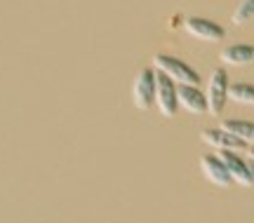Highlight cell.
<instances>
[{
	"label": "cell",
	"instance_id": "1",
	"mask_svg": "<svg viewBox=\"0 0 254 223\" xmlns=\"http://www.w3.org/2000/svg\"><path fill=\"white\" fill-rule=\"evenodd\" d=\"M153 71L165 73L167 78H172L177 85H193L198 87L200 85V75L198 71L189 66L186 61L177 59V56H167V54H155L153 56Z\"/></svg>",
	"mask_w": 254,
	"mask_h": 223
},
{
	"label": "cell",
	"instance_id": "11",
	"mask_svg": "<svg viewBox=\"0 0 254 223\" xmlns=\"http://www.w3.org/2000/svg\"><path fill=\"white\" fill-rule=\"evenodd\" d=\"M219 127L231 132L233 136H238L247 146H254V122H247V120H224Z\"/></svg>",
	"mask_w": 254,
	"mask_h": 223
},
{
	"label": "cell",
	"instance_id": "6",
	"mask_svg": "<svg viewBox=\"0 0 254 223\" xmlns=\"http://www.w3.org/2000/svg\"><path fill=\"white\" fill-rule=\"evenodd\" d=\"M200 139L212 146L214 151H231V153H243L247 151L250 146L245 141H240L238 136H233L231 132L221 129V127H209V129H202L200 132Z\"/></svg>",
	"mask_w": 254,
	"mask_h": 223
},
{
	"label": "cell",
	"instance_id": "4",
	"mask_svg": "<svg viewBox=\"0 0 254 223\" xmlns=\"http://www.w3.org/2000/svg\"><path fill=\"white\" fill-rule=\"evenodd\" d=\"M132 104L139 111H151L155 104V71L153 68H141L136 73L134 85H132Z\"/></svg>",
	"mask_w": 254,
	"mask_h": 223
},
{
	"label": "cell",
	"instance_id": "2",
	"mask_svg": "<svg viewBox=\"0 0 254 223\" xmlns=\"http://www.w3.org/2000/svg\"><path fill=\"white\" fill-rule=\"evenodd\" d=\"M228 73L226 68H214L207 80V89H205V99H207V113L209 115H221L224 108L228 104Z\"/></svg>",
	"mask_w": 254,
	"mask_h": 223
},
{
	"label": "cell",
	"instance_id": "13",
	"mask_svg": "<svg viewBox=\"0 0 254 223\" xmlns=\"http://www.w3.org/2000/svg\"><path fill=\"white\" fill-rule=\"evenodd\" d=\"M252 19H254V0H240V5L236 7L231 21H233L236 26H243V24L252 21Z\"/></svg>",
	"mask_w": 254,
	"mask_h": 223
},
{
	"label": "cell",
	"instance_id": "5",
	"mask_svg": "<svg viewBox=\"0 0 254 223\" xmlns=\"http://www.w3.org/2000/svg\"><path fill=\"white\" fill-rule=\"evenodd\" d=\"M184 31L189 36L198 38V40H205V43H221L226 38L224 26H219L217 21H209V19H202V17L184 19Z\"/></svg>",
	"mask_w": 254,
	"mask_h": 223
},
{
	"label": "cell",
	"instance_id": "8",
	"mask_svg": "<svg viewBox=\"0 0 254 223\" xmlns=\"http://www.w3.org/2000/svg\"><path fill=\"white\" fill-rule=\"evenodd\" d=\"M219 158L224 160L228 174L233 178V183H238V186H243V188L254 186L252 174H250V162H245L238 153H231V151H219Z\"/></svg>",
	"mask_w": 254,
	"mask_h": 223
},
{
	"label": "cell",
	"instance_id": "10",
	"mask_svg": "<svg viewBox=\"0 0 254 223\" xmlns=\"http://www.w3.org/2000/svg\"><path fill=\"white\" fill-rule=\"evenodd\" d=\"M221 61L226 66H247L254 61V47L252 45H231L221 50Z\"/></svg>",
	"mask_w": 254,
	"mask_h": 223
},
{
	"label": "cell",
	"instance_id": "15",
	"mask_svg": "<svg viewBox=\"0 0 254 223\" xmlns=\"http://www.w3.org/2000/svg\"><path fill=\"white\" fill-rule=\"evenodd\" d=\"M247 151H250V160H254V146H250Z\"/></svg>",
	"mask_w": 254,
	"mask_h": 223
},
{
	"label": "cell",
	"instance_id": "12",
	"mask_svg": "<svg viewBox=\"0 0 254 223\" xmlns=\"http://www.w3.org/2000/svg\"><path fill=\"white\" fill-rule=\"evenodd\" d=\"M228 99L236 101V104H243V106H254V85H247V82H236L228 87Z\"/></svg>",
	"mask_w": 254,
	"mask_h": 223
},
{
	"label": "cell",
	"instance_id": "14",
	"mask_svg": "<svg viewBox=\"0 0 254 223\" xmlns=\"http://www.w3.org/2000/svg\"><path fill=\"white\" fill-rule=\"evenodd\" d=\"M250 174H252V181H254V160H250Z\"/></svg>",
	"mask_w": 254,
	"mask_h": 223
},
{
	"label": "cell",
	"instance_id": "3",
	"mask_svg": "<svg viewBox=\"0 0 254 223\" xmlns=\"http://www.w3.org/2000/svg\"><path fill=\"white\" fill-rule=\"evenodd\" d=\"M177 82L167 78L165 73L155 71V106L163 117H174L179 113V97H177Z\"/></svg>",
	"mask_w": 254,
	"mask_h": 223
},
{
	"label": "cell",
	"instance_id": "7",
	"mask_svg": "<svg viewBox=\"0 0 254 223\" xmlns=\"http://www.w3.org/2000/svg\"><path fill=\"white\" fill-rule=\"evenodd\" d=\"M200 171L205 174V178H207L212 186L217 188H228L231 183H233V178H231V174H228L226 165H224V160L217 155H202L200 158Z\"/></svg>",
	"mask_w": 254,
	"mask_h": 223
},
{
	"label": "cell",
	"instance_id": "9",
	"mask_svg": "<svg viewBox=\"0 0 254 223\" xmlns=\"http://www.w3.org/2000/svg\"><path fill=\"white\" fill-rule=\"evenodd\" d=\"M177 97H179V108H184L190 115H205L207 113V99L205 92H200L193 85H179L177 87Z\"/></svg>",
	"mask_w": 254,
	"mask_h": 223
}]
</instances>
